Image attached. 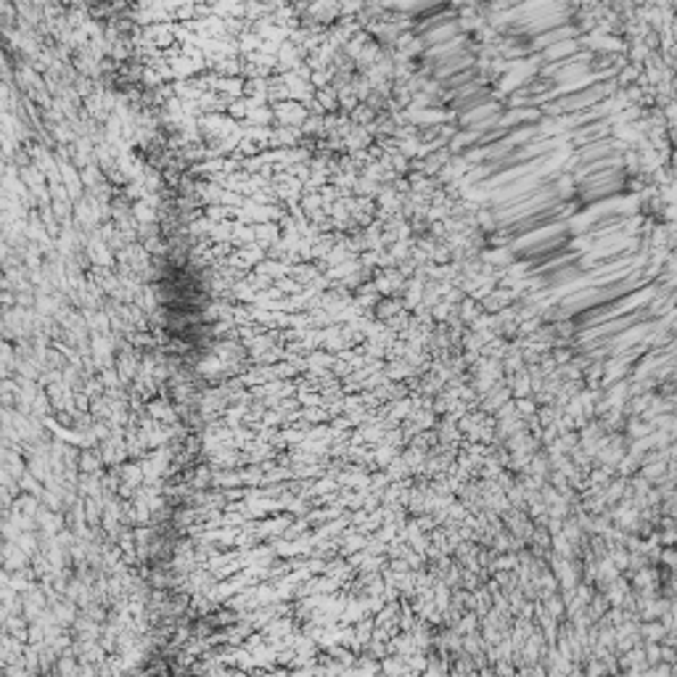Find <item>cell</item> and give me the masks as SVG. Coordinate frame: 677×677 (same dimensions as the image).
Instances as JSON below:
<instances>
[{"mask_svg": "<svg viewBox=\"0 0 677 677\" xmlns=\"http://www.w3.org/2000/svg\"><path fill=\"white\" fill-rule=\"evenodd\" d=\"M450 101L452 109H455L458 114H468V111H474V109H479V106H484V103H492V93H490V87H484L482 82H474V85L463 87L460 93H455Z\"/></svg>", "mask_w": 677, "mask_h": 677, "instance_id": "obj_5", "label": "cell"}, {"mask_svg": "<svg viewBox=\"0 0 677 677\" xmlns=\"http://www.w3.org/2000/svg\"><path fill=\"white\" fill-rule=\"evenodd\" d=\"M624 186H627V172H624V167H619V169H614V172H606V175H596V178L574 180V188H577V196H580L582 207L599 204L603 199H611V196L622 194Z\"/></svg>", "mask_w": 677, "mask_h": 677, "instance_id": "obj_2", "label": "cell"}, {"mask_svg": "<svg viewBox=\"0 0 677 677\" xmlns=\"http://www.w3.org/2000/svg\"><path fill=\"white\" fill-rule=\"evenodd\" d=\"M616 159H619V149L614 146V141H606V144H599V146L577 151L574 178H580L582 172H588V169H593V167H601V164H608V161H616Z\"/></svg>", "mask_w": 677, "mask_h": 677, "instance_id": "obj_4", "label": "cell"}, {"mask_svg": "<svg viewBox=\"0 0 677 677\" xmlns=\"http://www.w3.org/2000/svg\"><path fill=\"white\" fill-rule=\"evenodd\" d=\"M627 220V215L624 212H601L596 220H590L588 223V233H608L611 227L622 226Z\"/></svg>", "mask_w": 677, "mask_h": 677, "instance_id": "obj_6", "label": "cell"}, {"mask_svg": "<svg viewBox=\"0 0 677 677\" xmlns=\"http://www.w3.org/2000/svg\"><path fill=\"white\" fill-rule=\"evenodd\" d=\"M506 111H508V106L492 101V103H484V106H479V109H474L468 114H460V133L482 136V133L498 128L503 122Z\"/></svg>", "mask_w": 677, "mask_h": 677, "instance_id": "obj_3", "label": "cell"}, {"mask_svg": "<svg viewBox=\"0 0 677 677\" xmlns=\"http://www.w3.org/2000/svg\"><path fill=\"white\" fill-rule=\"evenodd\" d=\"M608 79H596V82H582L572 90H558L553 98H548L540 111L545 117H577L588 109L601 106V101L608 95Z\"/></svg>", "mask_w": 677, "mask_h": 677, "instance_id": "obj_1", "label": "cell"}]
</instances>
